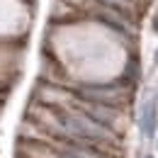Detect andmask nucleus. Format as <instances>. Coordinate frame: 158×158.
<instances>
[{
    "label": "nucleus",
    "mask_w": 158,
    "mask_h": 158,
    "mask_svg": "<svg viewBox=\"0 0 158 158\" xmlns=\"http://www.w3.org/2000/svg\"><path fill=\"white\" fill-rule=\"evenodd\" d=\"M134 90L136 85L131 80H119L112 85H88V83H76L73 93H78L80 98L93 100V102H102V105H112V107H124L129 110L134 102Z\"/></svg>",
    "instance_id": "obj_1"
}]
</instances>
